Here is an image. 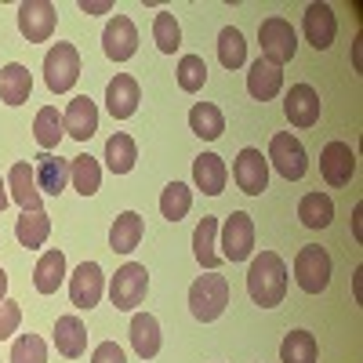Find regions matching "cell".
<instances>
[{"instance_id": "1", "label": "cell", "mask_w": 363, "mask_h": 363, "mask_svg": "<svg viewBox=\"0 0 363 363\" xmlns=\"http://www.w3.org/2000/svg\"><path fill=\"white\" fill-rule=\"evenodd\" d=\"M247 294L258 309H277L287 294V265L277 251H262L247 269Z\"/></svg>"}, {"instance_id": "2", "label": "cell", "mask_w": 363, "mask_h": 363, "mask_svg": "<svg viewBox=\"0 0 363 363\" xmlns=\"http://www.w3.org/2000/svg\"><path fill=\"white\" fill-rule=\"evenodd\" d=\"M229 306V280L218 277V272H207V277H196L189 287V313L200 323H215Z\"/></svg>"}, {"instance_id": "3", "label": "cell", "mask_w": 363, "mask_h": 363, "mask_svg": "<svg viewBox=\"0 0 363 363\" xmlns=\"http://www.w3.org/2000/svg\"><path fill=\"white\" fill-rule=\"evenodd\" d=\"M258 44H262V58L272 66H287L291 58L298 55V33H294V26L280 15H272L258 26Z\"/></svg>"}, {"instance_id": "4", "label": "cell", "mask_w": 363, "mask_h": 363, "mask_svg": "<svg viewBox=\"0 0 363 363\" xmlns=\"http://www.w3.org/2000/svg\"><path fill=\"white\" fill-rule=\"evenodd\" d=\"M145 291H149V272H145V265H138V262L120 265L116 277L109 280V301H113L120 313L138 309L142 298H145Z\"/></svg>"}, {"instance_id": "5", "label": "cell", "mask_w": 363, "mask_h": 363, "mask_svg": "<svg viewBox=\"0 0 363 363\" xmlns=\"http://www.w3.org/2000/svg\"><path fill=\"white\" fill-rule=\"evenodd\" d=\"M80 77V51L66 40H58L48 55H44V84L55 95H66Z\"/></svg>"}, {"instance_id": "6", "label": "cell", "mask_w": 363, "mask_h": 363, "mask_svg": "<svg viewBox=\"0 0 363 363\" xmlns=\"http://www.w3.org/2000/svg\"><path fill=\"white\" fill-rule=\"evenodd\" d=\"M272 167H277V174H284L287 182H298V178H306L309 171V157H306V145H301L291 131H280V135H272L269 142V157H265Z\"/></svg>"}, {"instance_id": "7", "label": "cell", "mask_w": 363, "mask_h": 363, "mask_svg": "<svg viewBox=\"0 0 363 363\" xmlns=\"http://www.w3.org/2000/svg\"><path fill=\"white\" fill-rule=\"evenodd\" d=\"M294 280L306 294H320L330 284V255L320 244H309L294 255Z\"/></svg>"}, {"instance_id": "8", "label": "cell", "mask_w": 363, "mask_h": 363, "mask_svg": "<svg viewBox=\"0 0 363 363\" xmlns=\"http://www.w3.org/2000/svg\"><path fill=\"white\" fill-rule=\"evenodd\" d=\"M225 262H247L255 255V222L247 211H233L222 222V251Z\"/></svg>"}, {"instance_id": "9", "label": "cell", "mask_w": 363, "mask_h": 363, "mask_svg": "<svg viewBox=\"0 0 363 363\" xmlns=\"http://www.w3.org/2000/svg\"><path fill=\"white\" fill-rule=\"evenodd\" d=\"M18 33L29 44H44L55 33V4L51 0H26L18 4Z\"/></svg>"}, {"instance_id": "10", "label": "cell", "mask_w": 363, "mask_h": 363, "mask_svg": "<svg viewBox=\"0 0 363 363\" xmlns=\"http://www.w3.org/2000/svg\"><path fill=\"white\" fill-rule=\"evenodd\" d=\"M233 182L247 196H262L265 186H269V160L262 157V149H240V157L233 164Z\"/></svg>"}, {"instance_id": "11", "label": "cell", "mask_w": 363, "mask_h": 363, "mask_svg": "<svg viewBox=\"0 0 363 363\" xmlns=\"http://www.w3.org/2000/svg\"><path fill=\"white\" fill-rule=\"evenodd\" d=\"M106 291V277H102V265L99 262H84L77 265V272L69 277V298L77 309H95L102 301Z\"/></svg>"}, {"instance_id": "12", "label": "cell", "mask_w": 363, "mask_h": 363, "mask_svg": "<svg viewBox=\"0 0 363 363\" xmlns=\"http://www.w3.org/2000/svg\"><path fill=\"white\" fill-rule=\"evenodd\" d=\"M284 113L291 128H316L320 124V95L313 84H294L284 99Z\"/></svg>"}, {"instance_id": "13", "label": "cell", "mask_w": 363, "mask_h": 363, "mask_svg": "<svg viewBox=\"0 0 363 363\" xmlns=\"http://www.w3.org/2000/svg\"><path fill=\"white\" fill-rule=\"evenodd\" d=\"M102 51L113 58V62H128V58L138 51V29L128 15H113L106 33H102Z\"/></svg>"}, {"instance_id": "14", "label": "cell", "mask_w": 363, "mask_h": 363, "mask_svg": "<svg viewBox=\"0 0 363 363\" xmlns=\"http://www.w3.org/2000/svg\"><path fill=\"white\" fill-rule=\"evenodd\" d=\"M301 29H306V40L316 48V51H327L338 37V18L330 11V4H309L306 8V18H301Z\"/></svg>"}, {"instance_id": "15", "label": "cell", "mask_w": 363, "mask_h": 363, "mask_svg": "<svg viewBox=\"0 0 363 363\" xmlns=\"http://www.w3.org/2000/svg\"><path fill=\"white\" fill-rule=\"evenodd\" d=\"M320 171L327 186H349V178L356 174V153L349 149V142H327L320 153Z\"/></svg>"}, {"instance_id": "16", "label": "cell", "mask_w": 363, "mask_h": 363, "mask_svg": "<svg viewBox=\"0 0 363 363\" xmlns=\"http://www.w3.org/2000/svg\"><path fill=\"white\" fill-rule=\"evenodd\" d=\"M138 102H142L138 80L128 77V73H116V77L109 80V87H106V109L113 113V120H128V116H135Z\"/></svg>"}, {"instance_id": "17", "label": "cell", "mask_w": 363, "mask_h": 363, "mask_svg": "<svg viewBox=\"0 0 363 363\" xmlns=\"http://www.w3.org/2000/svg\"><path fill=\"white\" fill-rule=\"evenodd\" d=\"M8 189H11V200L22 207V211H44V193L37 186V178H33V167H29L26 160H18L11 171H8Z\"/></svg>"}, {"instance_id": "18", "label": "cell", "mask_w": 363, "mask_h": 363, "mask_svg": "<svg viewBox=\"0 0 363 363\" xmlns=\"http://www.w3.org/2000/svg\"><path fill=\"white\" fill-rule=\"evenodd\" d=\"M62 124H66V135H69V138H77V142H87L91 135L99 131V106L91 102L87 95H77V99L66 106Z\"/></svg>"}, {"instance_id": "19", "label": "cell", "mask_w": 363, "mask_h": 363, "mask_svg": "<svg viewBox=\"0 0 363 363\" xmlns=\"http://www.w3.org/2000/svg\"><path fill=\"white\" fill-rule=\"evenodd\" d=\"M193 182H196V189L207 193V196L225 193V182H229L225 160H222L218 153H200V157L193 160Z\"/></svg>"}, {"instance_id": "20", "label": "cell", "mask_w": 363, "mask_h": 363, "mask_svg": "<svg viewBox=\"0 0 363 363\" xmlns=\"http://www.w3.org/2000/svg\"><path fill=\"white\" fill-rule=\"evenodd\" d=\"M55 349L66 359H80L87 352V327L80 316H58L55 323Z\"/></svg>"}, {"instance_id": "21", "label": "cell", "mask_w": 363, "mask_h": 363, "mask_svg": "<svg viewBox=\"0 0 363 363\" xmlns=\"http://www.w3.org/2000/svg\"><path fill=\"white\" fill-rule=\"evenodd\" d=\"M33 178H37L40 193L58 196V193H62V189L69 186V160L55 157V153H40V157H37V164H33Z\"/></svg>"}, {"instance_id": "22", "label": "cell", "mask_w": 363, "mask_h": 363, "mask_svg": "<svg viewBox=\"0 0 363 363\" xmlns=\"http://www.w3.org/2000/svg\"><path fill=\"white\" fill-rule=\"evenodd\" d=\"M280 87H284V69H280V66L265 62V58L251 62L247 91H251V99H255V102H269V99H277V95H280Z\"/></svg>"}, {"instance_id": "23", "label": "cell", "mask_w": 363, "mask_h": 363, "mask_svg": "<svg viewBox=\"0 0 363 363\" xmlns=\"http://www.w3.org/2000/svg\"><path fill=\"white\" fill-rule=\"evenodd\" d=\"M29 95H33V77H29V69L22 62H8L0 69V102L22 106V102H29Z\"/></svg>"}, {"instance_id": "24", "label": "cell", "mask_w": 363, "mask_h": 363, "mask_svg": "<svg viewBox=\"0 0 363 363\" xmlns=\"http://www.w3.org/2000/svg\"><path fill=\"white\" fill-rule=\"evenodd\" d=\"M142 233H145L142 215H138V211H124V215H116V222L109 229V247L116 255H131L142 244Z\"/></svg>"}, {"instance_id": "25", "label": "cell", "mask_w": 363, "mask_h": 363, "mask_svg": "<svg viewBox=\"0 0 363 363\" xmlns=\"http://www.w3.org/2000/svg\"><path fill=\"white\" fill-rule=\"evenodd\" d=\"M215 240H218V218L215 215H203L200 225H196V233H193V255H196V262L207 272H215L222 265V255L215 251Z\"/></svg>"}, {"instance_id": "26", "label": "cell", "mask_w": 363, "mask_h": 363, "mask_svg": "<svg viewBox=\"0 0 363 363\" xmlns=\"http://www.w3.org/2000/svg\"><path fill=\"white\" fill-rule=\"evenodd\" d=\"M131 345L142 359H153L160 352V323H157V316H149V313L131 316Z\"/></svg>"}, {"instance_id": "27", "label": "cell", "mask_w": 363, "mask_h": 363, "mask_svg": "<svg viewBox=\"0 0 363 363\" xmlns=\"http://www.w3.org/2000/svg\"><path fill=\"white\" fill-rule=\"evenodd\" d=\"M66 280V255L62 251H44L37 269H33V287L40 294H55Z\"/></svg>"}, {"instance_id": "28", "label": "cell", "mask_w": 363, "mask_h": 363, "mask_svg": "<svg viewBox=\"0 0 363 363\" xmlns=\"http://www.w3.org/2000/svg\"><path fill=\"white\" fill-rule=\"evenodd\" d=\"M298 218L306 229H327L335 222V200L327 193H306L298 203Z\"/></svg>"}, {"instance_id": "29", "label": "cell", "mask_w": 363, "mask_h": 363, "mask_svg": "<svg viewBox=\"0 0 363 363\" xmlns=\"http://www.w3.org/2000/svg\"><path fill=\"white\" fill-rule=\"evenodd\" d=\"M189 128H193V135H200L203 142H215V138H222V131H225V116H222V109H218L215 102H196V106L189 109Z\"/></svg>"}, {"instance_id": "30", "label": "cell", "mask_w": 363, "mask_h": 363, "mask_svg": "<svg viewBox=\"0 0 363 363\" xmlns=\"http://www.w3.org/2000/svg\"><path fill=\"white\" fill-rule=\"evenodd\" d=\"M15 236H18L22 247L37 251V247H44V240L51 236V218L44 215V211H22V218L15 222Z\"/></svg>"}, {"instance_id": "31", "label": "cell", "mask_w": 363, "mask_h": 363, "mask_svg": "<svg viewBox=\"0 0 363 363\" xmlns=\"http://www.w3.org/2000/svg\"><path fill=\"white\" fill-rule=\"evenodd\" d=\"M69 182H73V189H77L80 196H95L99 186H102V167H99V160L91 157V153L73 157V160H69Z\"/></svg>"}, {"instance_id": "32", "label": "cell", "mask_w": 363, "mask_h": 363, "mask_svg": "<svg viewBox=\"0 0 363 363\" xmlns=\"http://www.w3.org/2000/svg\"><path fill=\"white\" fill-rule=\"evenodd\" d=\"M135 160H138L135 138L124 135V131L109 135V142H106V164H109V171H113V174H128V171L135 167Z\"/></svg>"}, {"instance_id": "33", "label": "cell", "mask_w": 363, "mask_h": 363, "mask_svg": "<svg viewBox=\"0 0 363 363\" xmlns=\"http://www.w3.org/2000/svg\"><path fill=\"white\" fill-rule=\"evenodd\" d=\"M62 135H66V124H62V116H58V109H55V106H44V109L37 113V120H33V138H37V145L44 149V153H51V149L62 142Z\"/></svg>"}, {"instance_id": "34", "label": "cell", "mask_w": 363, "mask_h": 363, "mask_svg": "<svg viewBox=\"0 0 363 363\" xmlns=\"http://www.w3.org/2000/svg\"><path fill=\"white\" fill-rule=\"evenodd\" d=\"M316 356H320V345H316V335H309V330H291L280 345L284 363H316Z\"/></svg>"}, {"instance_id": "35", "label": "cell", "mask_w": 363, "mask_h": 363, "mask_svg": "<svg viewBox=\"0 0 363 363\" xmlns=\"http://www.w3.org/2000/svg\"><path fill=\"white\" fill-rule=\"evenodd\" d=\"M189 207H193V189L186 186V182H171V186L164 189V196H160V215L167 222H182L189 215Z\"/></svg>"}, {"instance_id": "36", "label": "cell", "mask_w": 363, "mask_h": 363, "mask_svg": "<svg viewBox=\"0 0 363 363\" xmlns=\"http://www.w3.org/2000/svg\"><path fill=\"white\" fill-rule=\"evenodd\" d=\"M218 58H222L225 69H240L247 62V40H244V33H240L236 26H225L218 33Z\"/></svg>"}, {"instance_id": "37", "label": "cell", "mask_w": 363, "mask_h": 363, "mask_svg": "<svg viewBox=\"0 0 363 363\" xmlns=\"http://www.w3.org/2000/svg\"><path fill=\"white\" fill-rule=\"evenodd\" d=\"M174 73H178V87L189 91V95H196V91L207 84V62L200 55H182Z\"/></svg>"}, {"instance_id": "38", "label": "cell", "mask_w": 363, "mask_h": 363, "mask_svg": "<svg viewBox=\"0 0 363 363\" xmlns=\"http://www.w3.org/2000/svg\"><path fill=\"white\" fill-rule=\"evenodd\" d=\"M153 40H157V48L164 55H174L182 48V26H178V18L171 11H157V18H153Z\"/></svg>"}, {"instance_id": "39", "label": "cell", "mask_w": 363, "mask_h": 363, "mask_svg": "<svg viewBox=\"0 0 363 363\" xmlns=\"http://www.w3.org/2000/svg\"><path fill=\"white\" fill-rule=\"evenodd\" d=\"M11 363H48V345L40 335H22L11 345Z\"/></svg>"}, {"instance_id": "40", "label": "cell", "mask_w": 363, "mask_h": 363, "mask_svg": "<svg viewBox=\"0 0 363 363\" xmlns=\"http://www.w3.org/2000/svg\"><path fill=\"white\" fill-rule=\"evenodd\" d=\"M18 323H22V306L11 301V298H4V301H0V342L11 338L18 330Z\"/></svg>"}, {"instance_id": "41", "label": "cell", "mask_w": 363, "mask_h": 363, "mask_svg": "<svg viewBox=\"0 0 363 363\" xmlns=\"http://www.w3.org/2000/svg\"><path fill=\"white\" fill-rule=\"evenodd\" d=\"M91 363H128V359H124V349H120L116 342H102L95 352H91Z\"/></svg>"}, {"instance_id": "42", "label": "cell", "mask_w": 363, "mask_h": 363, "mask_svg": "<svg viewBox=\"0 0 363 363\" xmlns=\"http://www.w3.org/2000/svg\"><path fill=\"white\" fill-rule=\"evenodd\" d=\"M80 11L84 15H106V11H113V4L109 0H80Z\"/></svg>"}, {"instance_id": "43", "label": "cell", "mask_w": 363, "mask_h": 363, "mask_svg": "<svg viewBox=\"0 0 363 363\" xmlns=\"http://www.w3.org/2000/svg\"><path fill=\"white\" fill-rule=\"evenodd\" d=\"M11 203V193H8V178H0V211Z\"/></svg>"}, {"instance_id": "44", "label": "cell", "mask_w": 363, "mask_h": 363, "mask_svg": "<svg viewBox=\"0 0 363 363\" xmlns=\"http://www.w3.org/2000/svg\"><path fill=\"white\" fill-rule=\"evenodd\" d=\"M4 294H8V272L0 269V301H4Z\"/></svg>"}]
</instances>
